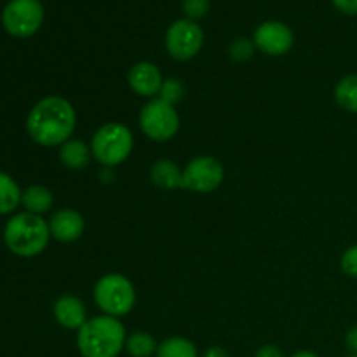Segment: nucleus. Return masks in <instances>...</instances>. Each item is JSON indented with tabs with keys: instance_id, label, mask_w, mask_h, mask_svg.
<instances>
[{
	"instance_id": "1a4fd4ad",
	"label": "nucleus",
	"mask_w": 357,
	"mask_h": 357,
	"mask_svg": "<svg viewBox=\"0 0 357 357\" xmlns=\"http://www.w3.org/2000/svg\"><path fill=\"white\" fill-rule=\"evenodd\" d=\"M225 178L222 162L211 155H199L192 159L181 173V188L195 194H211Z\"/></svg>"
},
{
	"instance_id": "aec40b11",
	"label": "nucleus",
	"mask_w": 357,
	"mask_h": 357,
	"mask_svg": "<svg viewBox=\"0 0 357 357\" xmlns=\"http://www.w3.org/2000/svg\"><path fill=\"white\" fill-rule=\"evenodd\" d=\"M23 192L20 185L6 173H0V215H9L20 206Z\"/></svg>"
},
{
	"instance_id": "f257e3e1",
	"label": "nucleus",
	"mask_w": 357,
	"mask_h": 357,
	"mask_svg": "<svg viewBox=\"0 0 357 357\" xmlns=\"http://www.w3.org/2000/svg\"><path fill=\"white\" fill-rule=\"evenodd\" d=\"M75 124V108L63 96H45L26 117L28 135L42 146H61L72 138Z\"/></svg>"
},
{
	"instance_id": "c756f323",
	"label": "nucleus",
	"mask_w": 357,
	"mask_h": 357,
	"mask_svg": "<svg viewBox=\"0 0 357 357\" xmlns=\"http://www.w3.org/2000/svg\"><path fill=\"white\" fill-rule=\"evenodd\" d=\"M347 357H357V356H347Z\"/></svg>"
},
{
	"instance_id": "412c9836",
	"label": "nucleus",
	"mask_w": 357,
	"mask_h": 357,
	"mask_svg": "<svg viewBox=\"0 0 357 357\" xmlns=\"http://www.w3.org/2000/svg\"><path fill=\"white\" fill-rule=\"evenodd\" d=\"M255 49H257V45H255L253 38L237 37V38H234L232 42H230L229 56H230V59H232V61L244 63V61H248V59L253 58Z\"/></svg>"
},
{
	"instance_id": "4be33fe9",
	"label": "nucleus",
	"mask_w": 357,
	"mask_h": 357,
	"mask_svg": "<svg viewBox=\"0 0 357 357\" xmlns=\"http://www.w3.org/2000/svg\"><path fill=\"white\" fill-rule=\"evenodd\" d=\"M183 96H185V87L183 84H181V80L171 77V79H164L162 87H160V93L157 98L167 101V103L174 107V105L180 103V101L183 100Z\"/></svg>"
},
{
	"instance_id": "423d86ee",
	"label": "nucleus",
	"mask_w": 357,
	"mask_h": 357,
	"mask_svg": "<svg viewBox=\"0 0 357 357\" xmlns=\"http://www.w3.org/2000/svg\"><path fill=\"white\" fill-rule=\"evenodd\" d=\"M139 129L152 142H169L180 131V115L176 108L160 98L149 100L139 110Z\"/></svg>"
},
{
	"instance_id": "cd10ccee",
	"label": "nucleus",
	"mask_w": 357,
	"mask_h": 357,
	"mask_svg": "<svg viewBox=\"0 0 357 357\" xmlns=\"http://www.w3.org/2000/svg\"><path fill=\"white\" fill-rule=\"evenodd\" d=\"M202 357H230L229 352L225 351L223 347H218V345H213V347H209L208 351L202 354Z\"/></svg>"
},
{
	"instance_id": "2eb2a0df",
	"label": "nucleus",
	"mask_w": 357,
	"mask_h": 357,
	"mask_svg": "<svg viewBox=\"0 0 357 357\" xmlns=\"http://www.w3.org/2000/svg\"><path fill=\"white\" fill-rule=\"evenodd\" d=\"M181 173L183 169H180L174 160L159 159L157 162H153L152 169H150V180L157 188L176 190V188H181Z\"/></svg>"
},
{
	"instance_id": "4468645a",
	"label": "nucleus",
	"mask_w": 357,
	"mask_h": 357,
	"mask_svg": "<svg viewBox=\"0 0 357 357\" xmlns=\"http://www.w3.org/2000/svg\"><path fill=\"white\" fill-rule=\"evenodd\" d=\"M91 159H93L91 146L86 145L82 139L70 138L68 142H65L59 146V160H61L63 166L68 167V169H86V167L89 166Z\"/></svg>"
},
{
	"instance_id": "f03ea898",
	"label": "nucleus",
	"mask_w": 357,
	"mask_h": 357,
	"mask_svg": "<svg viewBox=\"0 0 357 357\" xmlns=\"http://www.w3.org/2000/svg\"><path fill=\"white\" fill-rule=\"evenodd\" d=\"M126 328L117 317H91L77 331V351L82 357H117L126 347Z\"/></svg>"
},
{
	"instance_id": "a878e982",
	"label": "nucleus",
	"mask_w": 357,
	"mask_h": 357,
	"mask_svg": "<svg viewBox=\"0 0 357 357\" xmlns=\"http://www.w3.org/2000/svg\"><path fill=\"white\" fill-rule=\"evenodd\" d=\"M255 357H286L282 349L275 344H265L257 351Z\"/></svg>"
},
{
	"instance_id": "dca6fc26",
	"label": "nucleus",
	"mask_w": 357,
	"mask_h": 357,
	"mask_svg": "<svg viewBox=\"0 0 357 357\" xmlns=\"http://www.w3.org/2000/svg\"><path fill=\"white\" fill-rule=\"evenodd\" d=\"M21 204L24 206L28 213H33V215H44L54 204V195L49 190L47 187H42V185H33V187H28L23 192V197H21Z\"/></svg>"
},
{
	"instance_id": "9b49d317",
	"label": "nucleus",
	"mask_w": 357,
	"mask_h": 357,
	"mask_svg": "<svg viewBox=\"0 0 357 357\" xmlns=\"http://www.w3.org/2000/svg\"><path fill=\"white\" fill-rule=\"evenodd\" d=\"M164 77L159 66L150 61H138L131 66L128 73V84L131 91L138 96L153 100L159 96Z\"/></svg>"
},
{
	"instance_id": "ddd939ff",
	"label": "nucleus",
	"mask_w": 357,
	"mask_h": 357,
	"mask_svg": "<svg viewBox=\"0 0 357 357\" xmlns=\"http://www.w3.org/2000/svg\"><path fill=\"white\" fill-rule=\"evenodd\" d=\"M56 323L65 330L79 331L87 321V310L82 300L75 295H61L52 307Z\"/></svg>"
},
{
	"instance_id": "f3484780",
	"label": "nucleus",
	"mask_w": 357,
	"mask_h": 357,
	"mask_svg": "<svg viewBox=\"0 0 357 357\" xmlns=\"http://www.w3.org/2000/svg\"><path fill=\"white\" fill-rule=\"evenodd\" d=\"M335 101L342 110L357 114V73L345 75L335 86Z\"/></svg>"
},
{
	"instance_id": "bb28decb",
	"label": "nucleus",
	"mask_w": 357,
	"mask_h": 357,
	"mask_svg": "<svg viewBox=\"0 0 357 357\" xmlns=\"http://www.w3.org/2000/svg\"><path fill=\"white\" fill-rule=\"evenodd\" d=\"M345 347L351 356H357V326H352L345 335Z\"/></svg>"
},
{
	"instance_id": "20e7f679",
	"label": "nucleus",
	"mask_w": 357,
	"mask_h": 357,
	"mask_svg": "<svg viewBox=\"0 0 357 357\" xmlns=\"http://www.w3.org/2000/svg\"><path fill=\"white\" fill-rule=\"evenodd\" d=\"M93 157L103 167H115L131 155L135 138L128 126L121 122H107L91 138Z\"/></svg>"
},
{
	"instance_id": "6ab92c4d",
	"label": "nucleus",
	"mask_w": 357,
	"mask_h": 357,
	"mask_svg": "<svg viewBox=\"0 0 357 357\" xmlns=\"http://www.w3.org/2000/svg\"><path fill=\"white\" fill-rule=\"evenodd\" d=\"M157 344L155 338L146 331H135L126 338V352L131 357H152L155 356Z\"/></svg>"
},
{
	"instance_id": "b1692460",
	"label": "nucleus",
	"mask_w": 357,
	"mask_h": 357,
	"mask_svg": "<svg viewBox=\"0 0 357 357\" xmlns=\"http://www.w3.org/2000/svg\"><path fill=\"white\" fill-rule=\"evenodd\" d=\"M340 267L345 275L357 279V244L344 251L340 258Z\"/></svg>"
},
{
	"instance_id": "0eeeda50",
	"label": "nucleus",
	"mask_w": 357,
	"mask_h": 357,
	"mask_svg": "<svg viewBox=\"0 0 357 357\" xmlns=\"http://www.w3.org/2000/svg\"><path fill=\"white\" fill-rule=\"evenodd\" d=\"M44 7L38 0H9L2 10V24L13 37L26 38L40 30Z\"/></svg>"
},
{
	"instance_id": "9d476101",
	"label": "nucleus",
	"mask_w": 357,
	"mask_h": 357,
	"mask_svg": "<svg viewBox=\"0 0 357 357\" xmlns=\"http://www.w3.org/2000/svg\"><path fill=\"white\" fill-rule=\"evenodd\" d=\"M253 42L258 51L267 56H284L291 51L295 44V35L291 28L282 21H264L253 33Z\"/></svg>"
},
{
	"instance_id": "a211bd4d",
	"label": "nucleus",
	"mask_w": 357,
	"mask_h": 357,
	"mask_svg": "<svg viewBox=\"0 0 357 357\" xmlns=\"http://www.w3.org/2000/svg\"><path fill=\"white\" fill-rule=\"evenodd\" d=\"M197 347L185 337H169L157 347L155 357H197Z\"/></svg>"
},
{
	"instance_id": "5701e85b",
	"label": "nucleus",
	"mask_w": 357,
	"mask_h": 357,
	"mask_svg": "<svg viewBox=\"0 0 357 357\" xmlns=\"http://www.w3.org/2000/svg\"><path fill=\"white\" fill-rule=\"evenodd\" d=\"M181 9H183L187 20L197 23L199 20H202L209 13V0H183Z\"/></svg>"
},
{
	"instance_id": "c85d7f7f",
	"label": "nucleus",
	"mask_w": 357,
	"mask_h": 357,
	"mask_svg": "<svg viewBox=\"0 0 357 357\" xmlns=\"http://www.w3.org/2000/svg\"><path fill=\"white\" fill-rule=\"evenodd\" d=\"M289 357H319V356L312 351H296L295 354H291Z\"/></svg>"
},
{
	"instance_id": "7ed1b4c3",
	"label": "nucleus",
	"mask_w": 357,
	"mask_h": 357,
	"mask_svg": "<svg viewBox=\"0 0 357 357\" xmlns=\"http://www.w3.org/2000/svg\"><path fill=\"white\" fill-rule=\"evenodd\" d=\"M51 239L49 222L33 213H20L7 222L3 229V241L14 255L31 258L40 255Z\"/></svg>"
},
{
	"instance_id": "393cba45",
	"label": "nucleus",
	"mask_w": 357,
	"mask_h": 357,
	"mask_svg": "<svg viewBox=\"0 0 357 357\" xmlns=\"http://www.w3.org/2000/svg\"><path fill=\"white\" fill-rule=\"evenodd\" d=\"M335 9L347 16H357V0H331Z\"/></svg>"
},
{
	"instance_id": "f8f14e48",
	"label": "nucleus",
	"mask_w": 357,
	"mask_h": 357,
	"mask_svg": "<svg viewBox=\"0 0 357 357\" xmlns=\"http://www.w3.org/2000/svg\"><path fill=\"white\" fill-rule=\"evenodd\" d=\"M84 229H86L84 216L75 209L63 208L49 220L51 237H54L58 243H75L82 237Z\"/></svg>"
},
{
	"instance_id": "39448f33",
	"label": "nucleus",
	"mask_w": 357,
	"mask_h": 357,
	"mask_svg": "<svg viewBox=\"0 0 357 357\" xmlns=\"http://www.w3.org/2000/svg\"><path fill=\"white\" fill-rule=\"evenodd\" d=\"M93 298L101 312L121 319L135 309L136 289L126 275L110 272L98 279L94 284Z\"/></svg>"
},
{
	"instance_id": "6e6552de",
	"label": "nucleus",
	"mask_w": 357,
	"mask_h": 357,
	"mask_svg": "<svg viewBox=\"0 0 357 357\" xmlns=\"http://www.w3.org/2000/svg\"><path fill=\"white\" fill-rule=\"evenodd\" d=\"M204 44V31L195 21L176 20L169 24L164 37L167 54L176 61H188L201 52Z\"/></svg>"
}]
</instances>
